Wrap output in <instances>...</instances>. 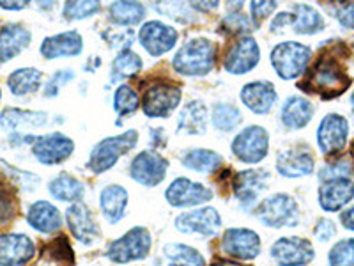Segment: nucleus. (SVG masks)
I'll use <instances>...</instances> for the list:
<instances>
[{
  "label": "nucleus",
  "instance_id": "45",
  "mask_svg": "<svg viewBox=\"0 0 354 266\" xmlns=\"http://www.w3.org/2000/svg\"><path fill=\"white\" fill-rule=\"evenodd\" d=\"M105 39L109 41V44L112 48L129 50V44H133V39H135V33L126 28V30H110V33L105 34Z\"/></svg>",
  "mask_w": 354,
  "mask_h": 266
},
{
  "label": "nucleus",
  "instance_id": "55",
  "mask_svg": "<svg viewBox=\"0 0 354 266\" xmlns=\"http://www.w3.org/2000/svg\"><path fill=\"white\" fill-rule=\"evenodd\" d=\"M0 98H2V91H0Z\"/></svg>",
  "mask_w": 354,
  "mask_h": 266
},
{
  "label": "nucleus",
  "instance_id": "18",
  "mask_svg": "<svg viewBox=\"0 0 354 266\" xmlns=\"http://www.w3.org/2000/svg\"><path fill=\"white\" fill-rule=\"evenodd\" d=\"M271 174L268 170H243L234 177V194L245 210L257 204L261 192L268 188Z\"/></svg>",
  "mask_w": 354,
  "mask_h": 266
},
{
  "label": "nucleus",
  "instance_id": "42",
  "mask_svg": "<svg viewBox=\"0 0 354 266\" xmlns=\"http://www.w3.org/2000/svg\"><path fill=\"white\" fill-rule=\"evenodd\" d=\"M101 9L100 2H68L62 9L68 20H82V18L93 17Z\"/></svg>",
  "mask_w": 354,
  "mask_h": 266
},
{
  "label": "nucleus",
  "instance_id": "49",
  "mask_svg": "<svg viewBox=\"0 0 354 266\" xmlns=\"http://www.w3.org/2000/svg\"><path fill=\"white\" fill-rule=\"evenodd\" d=\"M274 9H277V2H252V6H250V11H252V17L255 18V21L268 18Z\"/></svg>",
  "mask_w": 354,
  "mask_h": 266
},
{
  "label": "nucleus",
  "instance_id": "16",
  "mask_svg": "<svg viewBox=\"0 0 354 266\" xmlns=\"http://www.w3.org/2000/svg\"><path fill=\"white\" fill-rule=\"evenodd\" d=\"M347 135H349V125L346 119L338 114H330L319 125L317 144L324 154H335L346 148Z\"/></svg>",
  "mask_w": 354,
  "mask_h": 266
},
{
  "label": "nucleus",
  "instance_id": "47",
  "mask_svg": "<svg viewBox=\"0 0 354 266\" xmlns=\"http://www.w3.org/2000/svg\"><path fill=\"white\" fill-rule=\"evenodd\" d=\"M335 233H337V229H335V224L331 220H328V218H322V220H319L317 226H315V229H314L315 238H317L319 242H330V240L335 236Z\"/></svg>",
  "mask_w": 354,
  "mask_h": 266
},
{
  "label": "nucleus",
  "instance_id": "3",
  "mask_svg": "<svg viewBox=\"0 0 354 266\" xmlns=\"http://www.w3.org/2000/svg\"><path fill=\"white\" fill-rule=\"evenodd\" d=\"M137 141L138 133L135 130H129V132L121 133V135L101 141L100 144H96V148H94L91 157H88L87 167L94 174H101L112 169L122 154H126L137 145Z\"/></svg>",
  "mask_w": 354,
  "mask_h": 266
},
{
  "label": "nucleus",
  "instance_id": "38",
  "mask_svg": "<svg viewBox=\"0 0 354 266\" xmlns=\"http://www.w3.org/2000/svg\"><path fill=\"white\" fill-rule=\"evenodd\" d=\"M142 69V59L133 50H122L117 53L112 64V80H122L137 75Z\"/></svg>",
  "mask_w": 354,
  "mask_h": 266
},
{
  "label": "nucleus",
  "instance_id": "11",
  "mask_svg": "<svg viewBox=\"0 0 354 266\" xmlns=\"http://www.w3.org/2000/svg\"><path fill=\"white\" fill-rule=\"evenodd\" d=\"M221 250L239 261H252L261 254V236L252 229H227L221 240Z\"/></svg>",
  "mask_w": 354,
  "mask_h": 266
},
{
  "label": "nucleus",
  "instance_id": "26",
  "mask_svg": "<svg viewBox=\"0 0 354 266\" xmlns=\"http://www.w3.org/2000/svg\"><path fill=\"white\" fill-rule=\"evenodd\" d=\"M32 36L24 25L9 24L0 30V62L11 61L30 43Z\"/></svg>",
  "mask_w": 354,
  "mask_h": 266
},
{
  "label": "nucleus",
  "instance_id": "34",
  "mask_svg": "<svg viewBox=\"0 0 354 266\" xmlns=\"http://www.w3.org/2000/svg\"><path fill=\"white\" fill-rule=\"evenodd\" d=\"M169 266H205L204 256L185 243H169L163 249Z\"/></svg>",
  "mask_w": 354,
  "mask_h": 266
},
{
  "label": "nucleus",
  "instance_id": "48",
  "mask_svg": "<svg viewBox=\"0 0 354 266\" xmlns=\"http://www.w3.org/2000/svg\"><path fill=\"white\" fill-rule=\"evenodd\" d=\"M337 20L346 28H354V2L351 4H340L335 9Z\"/></svg>",
  "mask_w": 354,
  "mask_h": 266
},
{
  "label": "nucleus",
  "instance_id": "31",
  "mask_svg": "<svg viewBox=\"0 0 354 266\" xmlns=\"http://www.w3.org/2000/svg\"><path fill=\"white\" fill-rule=\"evenodd\" d=\"M48 123L44 112H28L20 109H6L0 114V125L8 132H17L21 126H43Z\"/></svg>",
  "mask_w": 354,
  "mask_h": 266
},
{
  "label": "nucleus",
  "instance_id": "21",
  "mask_svg": "<svg viewBox=\"0 0 354 266\" xmlns=\"http://www.w3.org/2000/svg\"><path fill=\"white\" fill-rule=\"evenodd\" d=\"M314 157L308 148H289L278 154L277 170L286 177H301L314 172Z\"/></svg>",
  "mask_w": 354,
  "mask_h": 266
},
{
  "label": "nucleus",
  "instance_id": "12",
  "mask_svg": "<svg viewBox=\"0 0 354 266\" xmlns=\"http://www.w3.org/2000/svg\"><path fill=\"white\" fill-rule=\"evenodd\" d=\"M271 258L278 266H305L315 258V250L308 240L289 236L273 243Z\"/></svg>",
  "mask_w": 354,
  "mask_h": 266
},
{
  "label": "nucleus",
  "instance_id": "36",
  "mask_svg": "<svg viewBox=\"0 0 354 266\" xmlns=\"http://www.w3.org/2000/svg\"><path fill=\"white\" fill-rule=\"evenodd\" d=\"M110 20L117 25H135L144 20L145 6L140 2H113L109 9Z\"/></svg>",
  "mask_w": 354,
  "mask_h": 266
},
{
  "label": "nucleus",
  "instance_id": "30",
  "mask_svg": "<svg viewBox=\"0 0 354 266\" xmlns=\"http://www.w3.org/2000/svg\"><path fill=\"white\" fill-rule=\"evenodd\" d=\"M205 125H207V109L202 101H192L183 109L177 130L179 133L201 135L205 132Z\"/></svg>",
  "mask_w": 354,
  "mask_h": 266
},
{
  "label": "nucleus",
  "instance_id": "29",
  "mask_svg": "<svg viewBox=\"0 0 354 266\" xmlns=\"http://www.w3.org/2000/svg\"><path fill=\"white\" fill-rule=\"evenodd\" d=\"M50 194L62 202H80L84 199L85 186L80 179L68 172H62L50 181Z\"/></svg>",
  "mask_w": 354,
  "mask_h": 266
},
{
  "label": "nucleus",
  "instance_id": "25",
  "mask_svg": "<svg viewBox=\"0 0 354 266\" xmlns=\"http://www.w3.org/2000/svg\"><path fill=\"white\" fill-rule=\"evenodd\" d=\"M27 222L39 233L52 234L62 227V215L48 201H37L28 208Z\"/></svg>",
  "mask_w": 354,
  "mask_h": 266
},
{
  "label": "nucleus",
  "instance_id": "13",
  "mask_svg": "<svg viewBox=\"0 0 354 266\" xmlns=\"http://www.w3.org/2000/svg\"><path fill=\"white\" fill-rule=\"evenodd\" d=\"M165 197L169 204L176 208H192V206L204 204L213 199V190L202 183H195L188 177H177L167 188Z\"/></svg>",
  "mask_w": 354,
  "mask_h": 266
},
{
  "label": "nucleus",
  "instance_id": "52",
  "mask_svg": "<svg viewBox=\"0 0 354 266\" xmlns=\"http://www.w3.org/2000/svg\"><path fill=\"white\" fill-rule=\"evenodd\" d=\"M0 8L4 9H15V11H18V9H24L27 8V2H0Z\"/></svg>",
  "mask_w": 354,
  "mask_h": 266
},
{
  "label": "nucleus",
  "instance_id": "50",
  "mask_svg": "<svg viewBox=\"0 0 354 266\" xmlns=\"http://www.w3.org/2000/svg\"><path fill=\"white\" fill-rule=\"evenodd\" d=\"M292 12H280L278 17H274V20L271 21V30L273 33H282V28H286L287 25H292Z\"/></svg>",
  "mask_w": 354,
  "mask_h": 266
},
{
  "label": "nucleus",
  "instance_id": "51",
  "mask_svg": "<svg viewBox=\"0 0 354 266\" xmlns=\"http://www.w3.org/2000/svg\"><path fill=\"white\" fill-rule=\"evenodd\" d=\"M340 220H342L346 229L354 231V206H351L349 210H346L342 215H340Z\"/></svg>",
  "mask_w": 354,
  "mask_h": 266
},
{
  "label": "nucleus",
  "instance_id": "22",
  "mask_svg": "<svg viewBox=\"0 0 354 266\" xmlns=\"http://www.w3.org/2000/svg\"><path fill=\"white\" fill-rule=\"evenodd\" d=\"M354 197V183L349 177L331 179L319 188V204L322 210L338 211Z\"/></svg>",
  "mask_w": 354,
  "mask_h": 266
},
{
  "label": "nucleus",
  "instance_id": "28",
  "mask_svg": "<svg viewBox=\"0 0 354 266\" xmlns=\"http://www.w3.org/2000/svg\"><path fill=\"white\" fill-rule=\"evenodd\" d=\"M312 116H314V105L301 96H290L283 103L282 112H280L283 126L289 130H299L306 126Z\"/></svg>",
  "mask_w": 354,
  "mask_h": 266
},
{
  "label": "nucleus",
  "instance_id": "14",
  "mask_svg": "<svg viewBox=\"0 0 354 266\" xmlns=\"http://www.w3.org/2000/svg\"><path fill=\"white\" fill-rule=\"evenodd\" d=\"M174 224L181 233L211 238L220 231L221 217L214 208H198V210L181 213Z\"/></svg>",
  "mask_w": 354,
  "mask_h": 266
},
{
  "label": "nucleus",
  "instance_id": "43",
  "mask_svg": "<svg viewBox=\"0 0 354 266\" xmlns=\"http://www.w3.org/2000/svg\"><path fill=\"white\" fill-rule=\"evenodd\" d=\"M354 167L353 161L351 160H337L330 166H326L324 169L321 170L319 177H321L322 181H331V179H342V177H349L353 174Z\"/></svg>",
  "mask_w": 354,
  "mask_h": 266
},
{
  "label": "nucleus",
  "instance_id": "54",
  "mask_svg": "<svg viewBox=\"0 0 354 266\" xmlns=\"http://www.w3.org/2000/svg\"><path fill=\"white\" fill-rule=\"evenodd\" d=\"M351 107H353V114H354V93L353 96H351Z\"/></svg>",
  "mask_w": 354,
  "mask_h": 266
},
{
  "label": "nucleus",
  "instance_id": "10",
  "mask_svg": "<svg viewBox=\"0 0 354 266\" xmlns=\"http://www.w3.org/2000/svg\"><path fill=\"white\" fill-rule=\"evenodd\" d=\"M167 169H169V161L165 158L154 151H142L133 158L129 166V176L142 186L153 188L165 179Z\"/></svg>",
  "mask_w": 354,
  "mask_h": 266
},
{
  "label": "nucleus",
  "instance_id": "46",
  "mask_svg": "<svg viewBox=\"0 0 354 266\" xmlns=\"http://www.w3.org/2000/svg\"><path fill=\"white\" fill-rule=\"evenodd\" d=\"M225 25H229V28L232 33H246L252 25H250L248 18L243 15V12H232L230 11L229 17L225 18Z\"/></svg>",
  "mask_w": 354,
  "mask_h": 266
},
{
  "label": "nucleus",
  "instance_id": "8",
  "mask_svg": "<svg viewBox=\"0 0 354 266\" xmlns=\"http://www.w3.org/2000/svg\"><path fill=\"white\" fill-rule=\"evenodd\" d=\"M181 89L170 82H156L145 89L142 105L147 117H169V114L179 105Z\"/></svg>",
  "mask_w": 354,
  "mask_h": 266
},
{
  "label": "nucleus",
  "instance_id": "7",
  "mask_svg": "<svg viewBox=\"0 0 354 266\" xmlns=\"http://www.w3.org/2000/svg\"><path fill=\"white\" fill-rule=\"evenodd\" d=\"M32 144V153L44 166H55L68 160L75 151V142L61 132H52L41 137H24Z\"/></svg>",
  "mask_w": 354,
  "mask_h": 266
},
{
  "label": "nucleus",
  "instance_id": "20",
  "mask_svg": "<svg viewBox=\"0 0 354 266\" xmlns=\"http://www.w3.org/2000/svg\"><path fill=\"white\" fill-rule=\"evenodd\" d=\"M68 226L75 240H78L84 245L93 243L100 236V227L93 217V211L88 210L84 202H75L66 211Z\"/></svg>",
  "mask_w": 354,
  "mask_h": 266
},
{
  "label": "nucleus",
  "instance_id": "24",
  "mask_svg": "<svg viewBox=\"0 0 354 266\" xmlns=\"http://www.w3.org/2000/svg\"><path fill=\"white\" fill-rule=\"evenodd\" d=\"M84 48V41L77 30H68V33L57 34V36L46 37L41 44V55L44 59H57V57L78 55Z\"/></svg>",
  "mask_w": 354,
  "mask_h": 266
},
{
  "label": "nucleus",
  "instance_id": "35",
  "mask_svg": "<svg viewBox=\"0 0 354 266\" xmlns=\"http://www.w3.org/2000/svg\"><path fill=\"white\" fill-rule=\"evenodd\" d=\"M183 166L197 172H216L221 166V157L211 150H194L183 157Z\"/></svg>",
  "mask_w": 354,
  "mask_h": 266
},
{
  "label": "nucleus",
  "instance_id": "6",
  "mask_svg": "<svg viewBox=\"0 0 354 266\" xmlns=\"http://www.w3.org/2000/svg\"><path fill=\"white\" fill-rule=\"evenodd\" d=\"M257 217L264 226L273 229L292 227L299 222L298 202L287 194H274L259 204Z\"/></svg>",
  "mask_w": 354,
  "mask_h": 266
},
{
  "label": "nucleus",
  "instance_id": "15",
  "mask_svg": "<svg viewBox=\"0 0 354 266\" xmlns=\"http://www.w3.org/2000/svg\"><path fill=\"white\" fill-rule=\"evenodd\" d=\"M36 254L34 242L25 234H0V266H24Z\"/></svg>",
  "mask_w": 354,
  "mask_h": 266
},
{
  "label": "nucleus",
  "instance_id": "44",
  "mask_svg": "<svg viewBox=\"0 0 354 266\" xmlns=\"http://www.w3.org/2000/svg\"><path fill=\"white\" fill-rule=\"evenodd\" d=\"M73 78H75V73H73L71 69H61V71L53 73L52 77H50V80L46 82V85H44L43 94L46 98L57 96V94L61 93V89L64 87L68 82H71Z\"/></svg>",
  "mask_w": 354,
  "mask_h": 266
},
{
  "label": "nucleus",
  "instance_id": "39",
  "mask_svg": "<svg viewBox=\"0 0 354 266\" xmlns=\"http://www.w3.org/2000/svg\"><path fill=\"white\" fill-rule=\"evenodd\" d=\"M140 105V98H138L137 91L131 89L129 85H119L113 94V109L119 114V117H126L133 114Z\"/></svg>",
  "mask_w": 354,
  "mask_h": 266
},
{
  "label": "nucleus",
  "instance_id": "27",
  "mask_svg": "<svg viewBox=\"0 0 354 266\" xmlns=\"http://www.w3.org/2000/svg\"><path fill=\"white\" fill-rule=\"evenodd\" d=\"M101 213L110 224H117L122 220L128 208V192L121 185H109L101 190L100 195Z\"/></svg>",
  "mask_w": 354,
  "mask_h": 266
},
{
  "label": "nucleus",
  "instance_id": "23",
  "mask_svg": "<svg viewBox=\"0 0 354 266\" xmlns=\"http://www.w3.org/2000/svg\"><path fill=\"white\" fill-rule=\"evenodd\" d=\"M241 100L252 112L266 114L277 103V91L270 82H250L241 89Z\"/></svg>",
  "mask_w": 354,
  "mask_h": 266
},
{
  "label": "nucleus",
  "instance_id": "4",
  "mask_svg": "<svg viewBox=\"0 0 354 266\" xmlns=\"http://www.w3.org/2000/svg\"><path fill=\"white\" fill-rule=\"evenodd\" d=\"M153 238L145 227H133L128 233L122 234L121 238L112 242L106 249V258L112 263L126 265L131 261H140L151 252Z\"/></svg>",
  "mask_w": 354,
  "mask_h": 266
},
{
  "label": "nucleus",
  "instance_id": "1",
  "mask_svg": "<svg viewBox=\"0 0 354 266\" xmlns=\"http://www.w3.org/2000/svg\"><path fill=\"white\" fill-rule=\"evenodd\" d=\"M349 84L351 78L347 77L342 66L338 64L337 59L330 55H322L299 87L328 100V98L342 94L349 87Z\"/></svg>",
  "mask_w": 354,
  "mask_h": 266
},
{
  "label": "nucleus",
  "instance_id": "17",
  "mask_svg": "<svg viewBox=\"0 0 354 266\" xmlns=\"http://www.w3.org/2000/svg\"><path fill=\"white\" fill-rule=\"evenodd\" d=\"M138 39L151 55L160 57L176 46L177 30L174 27L161 24V21H147V24L142 25Z\"/></svg>",
  "mask_w": 354,
  "mask_h": 266
},
{
  "label": "nucleus",
  "instance_id": "9",
  "mask_svg": "<svg viewBox=\"0 0 354 266\" xmlns=\"http://www.w3.org/2000/svg\"><path fill=\"white\" fill-rule=\"evenodd\" d=\"M270 135L262 126H248L236 135L232 153L245 163H259L268 154Z\"/></svg>",
  "mask_w": 354,
  "mask_h": 266
},
{
  "label": "nucleus",
  "instance_id": "41",
  "mask_svg": "<svg viewBox=\"0 0 354 266\" xmlns=\"http://www.w3.org/2000/svg\"><path fill=\"white\" fill-rule=\"evenodd\" d=\"M17 217V201L15 194L8 185L0 179V226H6L8 222Z\"/></svg>",
  "mask_w": 354,
  "mask_h": 266
},
{
  "label": "nucleus",
  "instance_id": "2",
  "mask_svg": "<svg viewBox=\"0 0 354 266\" xmlns=\"http://www.w3.org/2000/svg\"><path fill=\"white\" fill-rule=\"evenodd\" d=\"M216 64V46L213 41L205 37H195L188 41L179 52L174 55L172 66L177 73L188 77L207 75Z\"/></svg>",
  "mask_w": 354,
  "mask_h": 266
},
{
  "label": "nucleus",
  "instance_id": "40",
  "mask_svg": "<svg viewBox=\"0 0 354 266\" xmlns=\"http://www.w3.org/2000/svg\"><path fill=\"white\" fill-rule=\"evenodd\" d=\"M330 266H354V240L335 243L328 258Z\"/></svg>",
  "mask_w": 354,
  "mask_h": 266
},
{
  "label": "nucleus",
  "instance_id": "53",
  "mask_svg": "<svg viewBox=\"0 0 354 266\" xmlns=\"http://www.w3.org/2000/svg\"><path fill=\"white\" fill-rule=\"evenodd\" d=\"M213 266H245V265H241V263H236V261H220Z\"/></svg>",
  "mask_w": 354,
  "mask_h": 266
},
{
  "label": "nucleus",
  "instance_id": "19",
  "mask_svg": "<svg viewBox=\"0 0 354 266\" xmlns=\"http://www.w3.org/2000/svg\"><path fill=\"white\" fill-rule=\"evenodd\" d=\"M261 59V50L254 37H241L225 57V69L232 75H243L254 69Z\"/></svg>",
  "mask_w": 354,
  "mask_h": 266
},
{
  "label": "nucleus",
  "instance_id": "5",
  "mask_svg": "<svg viewBox=\"0 0 354 266\" xmlns=\"http://www.w3.org/2000/svg\"><path fill=\"white\" fill-rule=\"evenodd\" d=\"M310 55H312V50L308 46L296 41H287L274 46L271 52V64L278 73V77L283 80H292L305 73Z\"/></svg>",
  "mask_w": 354,
  "mask_h": 266
},
{
  "label": "nucleus",
  "instance_id": "33",
  "mask_svg": "<svg viewBox=\"0 0 354 266\" xmlns=\"http://www.w3.org/2000/svg\"><path fill=\"white\" fill-rule=\"evenodd\" d=\"M43 80V75H41L39 69L36 68H21L12 71L8 78L9 91L17 96H25V94H30L34 91H37Z\"/></svg>",
  "mask_w": 354,
  "mask_h": 266
},
{
  "label": "nucleus",
  "instance_id": "37",
  "mask_svg": "<svg viewBox=\"0 0 354 266\" xmlns=\"http://www.w3.org/2000/svg\"><path fill=\"white\" fill-rule=\"evenodd\" d=\"M213 125L214 128L220 132H232L234 128H238L243 121V116L239 109L232 103H216L213 107Z\"/></svg>",
  "mask_w": 354,
  "mask_h": 266
},
{
  "label": "nucleus",
  "instance_id": "32",
  "mask_svg": "<svg viewBox=\"0 0 354 266\" xmlns=\"http://www.w3.org/2000/svg\"><path fill=\"white\" fill-rule=\"evenodd\" d=\"M292 28L294 33L298 34H315L322 30L324 20H322L321 12L312 6L298 4L292 8Z\"/></svg>",
  "mask_w": 354,
  "mask_h": 266
}]
</instances>
